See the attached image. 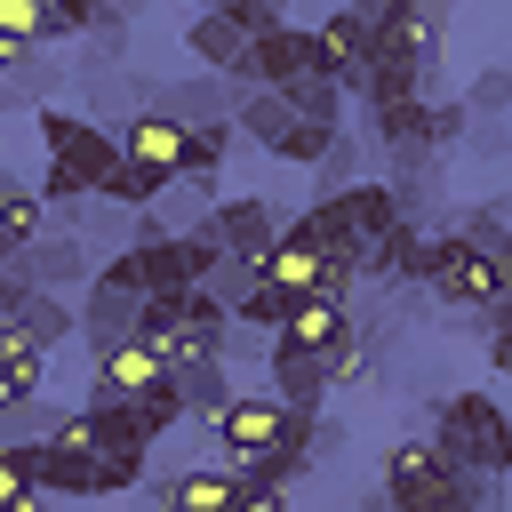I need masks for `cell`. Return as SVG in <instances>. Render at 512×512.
<instances>
[{"instance_id":"cell-9","label":"cell","mask_w":512,"mask_h":512,"mask_svg":"<svg viewBox=\"0 0 512 512\" xmlns=\"http://www.w3.org/2000/svg\"><path fill=\"white\" fill-rule=\"evenodd\" d=\"M200 224L216 232L224 256H248V264H264V248L280 240V208H272L264 192H216V208H208Z\"/></svg>"},{"instance_id":"cell-16","label":"cell","mask_w":512,"mask_h":512,"mask_svg":"<svg viewBox=\"0 0 512 512\" xmlns=\"http://www.w3.org/2000/svg\"><path fill=\"white\" fill-rule=\"evenodd\" d=\"M360 272H368V280H424V272H432V232H424L416 216L384 224V232L360 248Z\"/></svg>"},{"instance_id":"cell-8","label":"cell","mask_w":512,"mask_h":512,"mask_svg":"<svg viewBox=\"0 0 512 512\" xmlns=\"http://www.w3.org/2000/svg\"><path fill=\"white\" fill-rule=\"evenodd\" d=\"M320 56H312V24H272V32H256L248 48H240V72H232V88H288L296 72H312Z\"/></svg>"},{"instance_id":"cell-45","label":"cell","mask_w":512,"mask_h":512,"mask_svg":"<svg viewBox=\"0 0 512 512\" xmlns=\"http://www.w3.org/2000/svg\"><path fill=\"white\" fill-rule=\"evenodd\" d=\"M16 512H40V496H32V504H16Z\"/></svg>"},{"instance_id":"cell-28","label":"cell","mask_w":512,"mask_h":512,"mask_svg":"<svg viewBox=\"0 0 512 512\" xmlns=\"http://www.w3.org/2000/svg\"><path fill=\"white\" fill-rule=\"evenodd\" d=\"M232 120H208V128H184V168L176 176H200V184H216L224 176V160H232Z\"/></svg>"},{"instance_id":"cell-35","label":"cell","mask_w":512,"mask_h":512,"mask_svg":"<svg viewBox=\"0 0 512 512\" xmlns=\"http://www.w3.org/2000/svg\"><path fill=\"white\" fill-rule=\"evenodd\" d=\"M32 192H40V200H48L56 216H80V208H88V184H80L72 168H56V160H40V176H32Z\"/></svg>"},{"instance_id":"cell-23","label":"cell","mask_w":512,"mask_h":512,"mask_svg":"<svg viewBox=\"0 0 512 512\" xmlns=\"http://www.w3.org/2000/svg\"><path fill=\"white\" fill-rule=\"evenodd\" d=\"M272 96H280V104H288L296 120H320V128H344V88H336V80H328L320 64H312V72H296L288 88H272Z\"/></svg>"},{"instance_id":"cell-38","label":"cell","mask_w":512,"mask_h":512,"mask_svg":"<svg viewBox=\"0 0 512 512\" xmlns=\"http://www.w3.org/2000/svg\"><path fill=\"white\" fill-rule=\"evenodd\" d=\"M328 136H336V128H320V120H296V128L272 144V160H288V168H312V160L328 152Z\"/></svg>"},{"instance_id":"cell-2","label":"cell","mask_w":512,"mask_h":512,"mask_svg":"<svg viewBox=\"0 0 512 512\" xmlns=\"http://www.w3.org/2000/svg\"><path fill=\"white\" fill-rule=\"evenodd\" d=\"M424 288H432L440 304H456V312H488V304H504V288H512V256H480L472 240L432 232V272H424Z\"/></svg>"},{"instance_id":"cell-22","label":"cell","mask_w":512,"mask_h":512,"mask_svg":"<svg viewBox=\"0 0 512 512\" xmlns=\"http://www.w3.org/2000/svg\"><path fill=\"white\" fill-rule=\"evenodd\" d=\"M40 368H48V352H40L24 328L0 320V408H8V400H40Z\"/></svg>"},{"instance_id":"cell-33","label":"cell","mask_w":512,"mask_h":512,"mask_svg":"<svg viewBox=\"0 0 512 512\" xmlns=\"http://www.w3.org/2000/svg\"><path fill=\"white\" fill-rule=\"evenodd\" d=\"M144 464H152V448H104V456H96V496L144 488Z\"/></svg>"},{"instance_id":"cell-32","label":"cell","mask_w":512,"mask_h":512,"mask_svg":"<svg viewBox=\"0 0 512 512\" xmlns=\"http://www.w3.org/2000/svg\"><path fill=\"white\" fill-rule=\"evenodd\" d=\"M48 424H56L48 400H8V408H0V448H40Z\"/></svg>"},{"instance_id":"cell-42","label":"cell","mask_w":512,"mask_h":512,"mask_svg":"<svg viewBox=\"0 0 512 512\" xmlns=\"http://www.w3.org/2000/svg\"><path fill=\"white\" fill-rule=\"evenodd\" d=\"M32 504V472H24V448H0V512Z\"/></svg>"},{"instance_id":"cell-43","label":"cell","mask_w":512,"mask_h":512,"mask_svg":"<svg viewBox=\"0 0 512 512\" xmlns=\"http://www.w3.org/2000/svg\"><path fill=\"white\" fill-rule=\"evenodd\" d=\"M232 512H288V488H264V480H232Z\"/></svg>"},{"instance_id":"cell-14","label":"cell","mask_w":512,"mask_h":512,"mask_svg":"<svg viewBox=\"0 0 512 512\" xmlns=\"http://www.w3.org/2000/svg\"><path fill=\"white\" fill-rule=\"evenodd\" d=\"M312 56H320V72L344 88V96H360V64H368V24L352 16V8H328L320 24H312Z\"/></svg>"},{"instance_id":"cell-25","label":"cell","mask_w":512,"mask_h":512,"mask_svg":"<svg viewBox=\"0 0 512 512\" xmlns=\"http://www.w3.org/2000/svg\"><path fill=\"white\" fill-rule=\"evenodd\" d=\"M168 384L184 392V416H200V424H208V416L240 392V384L224 376V360H184V368H168Z\"/></svg>"},{"instance_id":"cell-3","label":"cell","mask_w":512,"mask_h":512,"mask_svg":"<svg viewBox=\"0 0 512 512\" xmlns=\"http://www.w3.org/2000/svg\"><path fill=\"white\" fill-rule=\"evenodd\" d=\"M208 424H216V456H224V472H240V464H256L264 448H280V440H296V432H304V416H288L264 384L232 392Z\"/></svg>"},{"instance_id":"cell-39","label":"cell","mask_w":512,"mask_h":512,"mask_svg":"<svg viewBox=\"0 0 512 512\" xmlns=\"http://www.w3.org/2000/svg\"><path fill=\"white\" fill-rule=\"evenodd\" d=\"M456 240H472L480 256H512V232H504V208H472V216L456 224Z\"/></svg>"},{"instance_id":"cell-7","label":"cell","mask_w":512,"mask_h":512,"mask_svg":"<svg viewBox=\"0 0 512 512\" xmlns=\"http://www.w3.org/2000/svg\"><path fill=\"white\" fill-rule=\"evenodd\" d=\"M224 352H232V312L208 288H184L176 296V328L160 336V360L184 368V360H224Z\"/></svg>"},{"instance_id":"cell-29","label":"cell","mask_w":512,"mask_h":512,"mask_svg":"<svg viewBox=\"0 0 512 512\" xmlns=\"http://www.w3.org/2000/svg\"><path fill=\"white\" fill-rule=\"evenodd\" d=\"M336 200H344V216H352V240H360V248H368L384 224H400V200H392L384 184H368V176H360V184H344Z\"/></svg>"},{"instance_id":"cell-27","label":"cell","mask_w":512,"mask_h":512,"mask_svg":"<svg viewBox=\"0 0 512 512\" xmlns=\"http://www.w3.org/2000/svg\"><path fill=\"white\" fill-rule=\"evenodd\" d=\"M40 56V0H0V80Z\"/></svg>"},{"instance_id":"cell-1","label":"cell","mask_w":512,"mask_h":512,"mask_svg":"<svg viewBox=\"0 0 512 512\" xmlns=\"http://www.w3.org/2000/svg\"><path fill=\"white\" fill-rule=\"evenodd\" d=\"M432 448H440V464H464V472H512V416L496 408V392L488 384H464V392H448L440 408H432Z\"/></svg>"},{"instance_id":"cell-4","label":"cell","mask_w":512,"mask_h":512,"mask_svg":"<svg viewBox=\"0 0 512 512\" xmlns=\"http://www.w3.org/2000/svg\"><path fill=\"white\" fill-rule=\"evenodd\" d=\"M136 304H144V288H136V256L120 248V256H104V264L88 272V296L72 304V312H80L88 352H96V344H120V336L136 328Z\"/></svg>"},{"instance_id":"cell-46","label":"cell","mask_w":512,"mask_h":512,"mask_svg":"<svg viewBox=\"0 0 512 512\" xmlns=\"http://www.w3.org/2000/svg\"><path fill=\"white\" fill-rule=\"evenodd\" d=\"M184 8H216V0H184Z\"/></svg>"},{"instance_id":"cell-47","label":"cell","mask_w":512,"mask_h":512,"mask_svg":"<svg viewBox=\"0 0 512 512\" xmlns=\"http://www.w3.org/2000/svg\"><path fill=\"white\" fill-rule=\"evenodd\" d=\"M0 96H8V80H0Z\"/></svg>"},{"instance_id":"cell-30","label":"cell","mask_w":512,"mask_h":512,"mask_svg":"<svg viewBox=\"0 0 512 512\" xmlns=\"http://www.w3.org/2000/svg\"><path fill=\"white\" fill-rule=\"evenodd\" d=\"M128 416L144 424V440H160V432H176V424H184V392L160 376V384H144V392L128 400Z\"/></svg>"},{"instance_id":"cell-19","label":"cell","mask_w":512,"mask_h":512,"mask_svg":"<svg viewBox=\"0 0 512 512\" xmlns=\"http://www.w3.org/2000/svg\"><path fill=\"white\" fill-rule=\"evenodd\" d=\"M160 512H232V472L224 464H192V472H168L152 480Z\"/></svg>"},{"instance_id":"cell-6","label":"cell","mask_w":512,"mask_h":512,"mask_svg":"<svg viewBox=\"0 0 512 512\" xmlns=\"http://www.w3.org/2000/svg\"><path fill=\"white\" fill-rule=\"evenodd\" d=\"M448 496H456V464H440L432 440L384 448V504H392V512H432V504H448Z\"/></svg>"},{"instance_id":"cell-18","label":"cell","mask_w":512,"mask_h":512,"mask_svg":"<svg viewBox=\"0 0 512 512\" xmlns=\"http://www.w3.org/2000/svg\"><path fill=\"white\" fill-rule=\"evenodd\" d=\"M256 280H264V288H280V296L296 304V296H312V288H320V248H312V240H304L296 224H280V240L264 248Z\"/></svg>"},{"instance_id":"cell-34","label":"cell","mask_w":512,"mask_h":512,"mask_svg":"<svg viewBox=\"0 0 512 512\" xmlns=\"http://www.w3.org/2000/svg\"><path fill=\"white\" fill-rule=\"evenodd\" d=\"M104 16H96V0H40V48L48 40H80V32H96Z\"/></svg>"},{"instance_id":"cell-12","label":"cell","mask_w":512,"mask_h":512,"mask_svg":"<svg viewBox=\"0 0 512 512\" xmlns=\"http://www.w3.org/2000/svg\"><path fill=\"white\" fill-rule=\"evenodd\" d=\"M120 160H136V168H152L160 184H176V168H184V128L168 120V112H152V104H136V112H120Z\"/></svg>"},{"instance_id":"cell-13","label":"cell","mask_w":512,"mask_h":512,"mask_svg":"<svg viewBox=\"0 0 512 512\" xmlns=\"http://www.w3.org/2000/svg\"><path fill=\"white\" fill-rule=\"evenodd\" d=\"M16 264H24V280L32 288H48V296H72V288H88V272H96V256H88V240L64 224V232H40L32 248H16Z\"/></svg>"},{"instance_id":"cell-36","label":"cell","mask_w":512,"mask_h":512,"mask_svg":"<svg viewBox=\"0 0 512 512\" xmlns=\"http://www.w3.org/2000/svg\"><path fill=\"white\" fill-rule=\"evenodd\" d=\"M200 288H208V296H216V304H224V312H232V304H240V296H248V288H256V264H248V256H216V264H208V280H200Z\"/></svg>"},{"instance_id":"cell-24","label":"cell","mask_w":512,"mask_h":512,"mask_svg":"<svg viewBox=\"0 0 512 512\" xmlns=\"http://www.w3.org/2000/svg\"><path fill=\"white\" fill-rule=\"evenodd\" d=\"M160 192H168V184H160L152 168H136V160H112V168L96 176V192H88V200H104V208H128V216H144V208H160Z\"/></svg>"},{"instance_id":"cell-31","label":"cell","mask_w":512,"mask_h":512,"mask_svg":"<svg viewBox=\"0 0 512 512\" xmlns=\"http://www.w3.org/2000/svg\"><path fill=\"white\" fill-rule=\"evenodd\" d=\"M312 176H320V192L360 184V136H352V128H336V136H328V152L312 160ZM320 192H312V200H320Z\"/></svg>"},{"instance_id":"cell-21","label":"cell","mask_w":512,"mask_h":512,"mask_svg":"<svg viewBox=\"0 0 512 512\" xmlns=\"http://www.w3.org/2000/svg\"><path fill=\"white\" fill-rule=\"evenodd\" d=\"M0 320H8V328H24L40 352H48V344H64V336H80V312H72V296H48V288H32V296H24L16 312H0Z\"/></svg>"},{"instance_id":"cell-5","label":"cell","mask_w":512,"mask_h":512,"mask_svg":"<svg viewBox=\"0 0 512 512\" xmlns=\"http://www.w3.org/2000/svg\"><path fill=\"white\" fill-rule=\"evenodd\" d=\"M40 152L56 160V168H72L88 192H96V176L120 160V136L104 128V120H88V112H64V104H40Z\"/></svg>"},{"instance_id":"cell-37","label":"cell","mask_w":512,"mask_h":512,"mask_svg":"<svg viewBox=\"0 0 512 512\" xmlns=\"http://www.w3.org/2000/svg\"><path fill=\"white\" fill-rule=\"evenodd\" d=\"M280 320H288V296H280V288H264V280H256V288L232 304V328H264V336H272Z\"/></svg>"},{"instance_id":"cell-44","label":"cell","mask_w":512,"mask_h":512,"mask_svg":"<svg viewBox=\"0 0 512 512\" xmlns=\"http://www.w3.org/2000/svg\"><path fill=\"white\" fill-rule=\"evenodd\" d=\"M8 256H16V248H8V240H0V264H8Z\"/></svg>"},{"instance_id":"cell-26","label":"cell","mask_w":512,"mask_h":512,"mask_svg":"<svg viewBox=\"0 0 512 512\" xmlns=\"http://www.w3.org/2000/svg\"><path fill=\"white\" fill-rule=\"evenodd\" d=\"M40 232H48V200H40L32 184L0 176V240H8V248H32Z\"/></svg>"},{"instance_id":"cell-20","label":"cell","mask_w":512,"mask_h":512,"mask_svg":"<svg viewBox=\"0 0 512 512\" xmlns=\"http://www.w3.org/2000/svg\"><path fill=\"white\" fill-rule=\"evenodd\" d=\"M184 48H192V64H200V72H224V80H232L248 40H240V24H232V16H216V8H192V24H184Z\"/></svg>"},{"instance_id":"cell-40","label":"cell","mask_w":512,"mask_h":512,"mask_svg":"<svg viewBox=\"0 0 512 512\" xmlns=\"http://www.w3.org/2000/svg\"><path fill=\"white\" fill-rule=\"evenodd\" d=\"M48 448H64V456H96V416H88V408H56Z\"/></svg>"},{"instance_id":"cell-41","label":"cell","mask_w":512,"mask_h":512,"mask_svg":"<svg viewBox=\"0 0 512 512\" xmlns=\"http://www.w3.org/2000/svg\"><path fill=\"white\" fill-rule=\"evenodd\" d=\"M456 104H464V112H504V104H512V72L488 64V72L472 80V96H456Z\"/></svg>"},{"instance_id":"cell-15","label":"cell","mask_w":512,"mask_h":512,"mask_svg":"<svg viewBox=\"0 0 512 512\" xmlns=\"http://www.w3.org/2000/svg\"><path fill=\"white\" fill-rule=\"evenodd\" d=\"M144 104H152V112H168L176 128H208V120H232L240 88H232L224 72H192V80H176V88H152Z\"/></svg>"},{"instance_id":"cell-17","label":"cell","mask_w":512,"mask_h":512,"mask_svg":"<svg viewBox=\"0 0 512 512\" xmlns=\"http://www.w3.org/2000/svg\"><path fill=\"white\" fill-rule=\"evenodd\" d=\"M328 352H272V400L288 408V416H320V400H328Z\"/></svg>"},{"instance_id":"cell-10","label":"cell","mask_w":512,"mask_h":512,"mask_svg":"<svg viewBox=\"0 0 512 512\" xmlns=\"http://www.w3.org/2000/svg\"><path fill=\"white\" fill-rule=\"evenodd\" d=\"M344 344H360V312L336 296H296L288 320L272 328V352H344Z\"/></svg>"},{"instance_id":"cell-11","label":"cell","mask_w":512,"mask_h":512,"mask_svg":"<svg viewBox=\"0 0 512 512\" xmlns=\"http://www.w3.org/2000/svg\"><path fill=\"white\" fill-rule=\"evenodd\" d=\"M168 376V360L152 352V344H136V336H120V344H96V376H88V408H120V400H136L144 384H160Z\"/></svg>"}]
</instances>
